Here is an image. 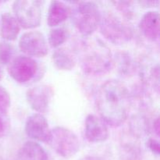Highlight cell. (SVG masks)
<instances>
[{
	"instance_id": "1",
	"label": "cell",
	"mask_w": 160,
	"mask_h": 160,
	"mask_svg": "<svg viewBox=\"0 0 160 160\" xmlns=\"http://www.w3.org/2000/svg\"><path fill=\"white\" fill-rule=\"evenodd\" d=\"M95 102L102 120L109 126L119 127L129 114L131 93L123 82L109 80L97 91Z\"/></svg>"
},
{
	"instance_id": "28",
	"label": "cell",
	"mask_w": 160,
	"mask_h": 160,
	"mask_svg": "<svg viewBox=\"0 0 160 160\" xmlns=\"http://www.w3.org/2000/svg\"><path fill=\"white\" fill-rule=\"evenodd\" d=\"M2 70L0 69V80L2 79Z\"/></svg>"
},
{
	"instance_id": "12",
	"label": "cell",
	"mask_w": 160,
	"mask_h": 160,
	"mask_svg": "<svg viewBox=\"0 0 160 160\" xmlns=\"http://www.w3.org/2000/svg\"><path fill=\"white\" fill-rule=\"evenodd\" d=\"M140 138L129 131L121 138L120 157L121 160H142L143 152L141 146Z\"/></svg>"
},
{
	"instance_id": "16",
	"label": "cell",
	"mask_w": 160,
	"mask_h": 160,
	"mask_svg": "<svg viewBox=\"0 0 160 160\" xmlns=\"http://www.w3.org/2000/svg\"><path fill=\"white\" fill-rule=\"evenodd\" d=\"M20 27L12 14L6 12L1 17V37L4 40L15 41L18 37Z\"/></svg>"
},
{
	"instance_id": "21",
	"label": "cell",
	"mask_w": 160,
	"mask_h": 160,
	"mask_svg": "<svg viewBox=\"0 0 160 160\" xmlns=\"http://www.w3.org/2000/svg\"><path fill=\"white\" fill-rule=\"evenodd\" d=\"M111 3L115 6V7L120 12H122L125 17L128 19L131 18L134 15V8H133V2H124V1H114Z\"/></svg>"
},
{
	"instance_id": "6",
	"label": "cell",
	"mask_w": 160,
	"mask_h": 160,
	"mask_svg": "<svg viewBox=\"0 0 160 160\" xmlns=\"http://www.w3.org/2000/svg\"><path fill=\"white\" fill-rule=\"evenodd\" d=\"M43 2L39 0H18L12 3L14 17L24 29L38 27L42 20Z\"/></svg>"
},
{
	"instance_id": "19",
	"label": "cell",
	"mask_w": 160,
	"mask_h": 160,
	"mask_svg": "<svg viewBox=\"0 0 160 160\" xmlns=\"http://www.w3.org/2000/svg\"><path fill=\"white\" fill-rule=\"evenodd\" d=\"M69 32L65 28H53L48 34V44L52 48H59L67 40Z\"/></svg>"
},
{
	"instance_id": "20",
	"label": "cell",
	"mask_w": 160,
	"mask_h": 160,
	"mask_svg": "<svg viewBox=\"0 0 160 160\" xmlns=\"http://www.w3.org/2000/svg\"><path fill=\"white\" fill-rule=\"evenodd\" d=\"M14 48L6 41L0 42V63L8 65L13 59Z\"/></svg>"
},
{
	"instance_id": "5",
	"label": "cell",
	"mask_w": 160,
	"mask_h": 160,
	"mask_svg": "<svg viewBox=\"0 0 160 160\" xmlns=\"http://www.w3.org/2000/svg\"><path fill=\"white\" fill-rule=\"evenodd\" d=\"M48 144L58 155L65 159L73 157L80 150V142L78 136L73 131L63 127H56L51 130Z\"/></svg>"
},
{
	"instance_id": "10",
	"label": "cell",
	"mask_w": 160,
	"mask_h": 160,
	"mask_svg": "<svg viewBox=\"0 0 160 160\" xmlns=\"http://www.w3.org/2000/svg\"><path fill=\"white\" fill-rule=\"evenodd\" d=\"M25 133L33 142L48 143L51 135L48 123L42 114L34 113L30 116L25 123Z\"/></svg>"
},
{
	"instance_id": "15",
	"label": "cell",
	"mask_w": 160,
	"mask_h": 160,
	"mask_svg": "<svg viewBox=\"0 0 160 160\" xmlns=\"http://www.w3.org/2000/svg\"><path fill=\"white\" fill-rule=\"evenodd\" d=\"M18 160H48V155L38 142H26L20 148L17 154Z\"/></svg>"
},
{
	"instance_id": "26",
	"label": "cell",
	"mask_w": 160,
	"mask_h": 160,
	"mask_svg": "<svg viewBox=\"0 0 160 160\" xmlns=\"http://www.w3.org/2000/svg\"><path fill=\"white\" fill-rule=\"evenodd\" d=\"M5 130H6V128H5L4 122H3L2 119L0 117V138H2L4 136Z\"/></svg>"
},
{
	"instance_id": "7",
	"label": "cell",
	"mask_w": 160,
	"mask_h": 160,
	"mask_svg": "<svg viewBox=\"0 0 160 160\" xmlns=\"http://www.w3.org/2000/svg\"><path fill=\"white\" fill-rule=\"evenodd\" d=\"M38 71V64L31 57L19 56L13 58L8 64L9 76L20 84L29 82L35 78Z\"/></svg>"
},
{
	"instance_id": "11",
	"label": "cell",
	"mask_w": 160,
	"mask_h": 160,
	"mask_svg": "<svg viewBox=\"0 0 160 160\" xmlns=\"http://www.w3.org/2000/svg\"><path fill=\"white\" fill-rule=\"evenodd\" d=\"M84 132L87 140L91 143H102L109 138L106 123L97 116L90 114L85 120Z\"/></svg>"
},
{
	"instance_id": "23",
	"label": "cell",
	"mask_w": 160,
	"mask_h": 160,
	"mask_svg": "<svg viewBox=\"0 0 160 160\" xmlns=\"http://www.w3.org/2000/svg\"><path fill=\"white\" fill-rule=\"evenodd\" d=\"M147 147L154 155L159 156L160 152L159 143L155 138H148L147 141Z\"/></svg>"
},
{
	"instance_id": "2",
	"label": "cell",
	"mask_w": 160,
	"mask_h": 160,
	"mask_svg": "<svg viewBox=\"0 0 160 160\" xmlns=\"http://www.w3.org/2000/svg\"><path fill=\"white\" fill-rule=\"evenodd\" d=\"M77 54L81 70L92 76L106 74L113 64L110 48L98 38H85L78 45Z\"/></svg>"
},
{
	"instance_id": "4",
	"label": "cell",
	"mask_w": 160,
	"mask_h": 160,
	"mask_svg": "<svg viewBox=\"0 0 160 160\" xmlns=\"http://www.w3.org/2000/svg\"><path fill=\"white\" fill-rule=\"evenodd\" d=\"M99 26L103 37L114 45H124L129 42L134 36L131 25L111 12L102 17Z\"/></svg>"
},
{
	"instance_id": "18",
	"label": "cell",
	"mask_w": 160,
	"mask_h": 160,
	"mask_svg": "<svg viewBox=\"0 0 160 160\" xmlns=\"http://www.w3.org/2000/svg\"><path fill=\"white\" fill-rule=\"evenodd\" d=\"M116 65L117 70L122 77L128 78L137 72V64L128 53L119 52L116 55Z\"/></svg>"
},
{
	"instance_id": "13",
	"label": "cell",
	"mask_w": 160,
	"mask_h": 160,
	"mask_svg": "<svg viewBox=\"0 0 160 160\" xmlns=\"http://www.w3.org/2000/svg\"><path fill=\"white\" fill-rule=\"evenodd\" d=\"M139 29L148 40L155 42L159 36V15L157 11L145 12L139 22Z\"/></svg>"
},
{
	"instance_id": "8",
	"label": "cell",
	"mask_w": 160,
	"mask_h": 160,
	"mask_svg": "<svg viewBox=\"0 0 160 160\" xmlns=\"http://www.w3.org/2000/svg\"><path fill=\"white\" fill-rule=\"evenodd\" d=\"M19 48L29 57H44L48 52L45 37L38 31H28L21 35L19 40Z\"/></svg>"
},
{
	"instance_id": "22",
	"label": "cell",
	"mask_w": 160,
	"mask_h": 160,
	"mask_svg": "<svg viewBox=\"0 0 160 160\" xmlns=\"http://www.w3.org/2000/svg\"><path fill=\"white\" fill-rule=\"evenodd\" d=\"M11 106V98L8 91L0 85V113L6 114Z\"/></svg>"
},
{
	"instance_id": "14",
	"label": "cell",
	"mask_w": 160,
	"mask_h": 160,
	"mask_svg": "<svg viewBox=\"0 0 160 160\" xmlns=\"http://www.w3.org/2000/svg\"><path fill=\"white\" fill-rule=\"evenodd\" d=\"M70 7L63 2L52 1L47 17V23L49 27H56L65 21L70 15Z\"/></svg>"
},
{
	"instance_id": "25",
	"label": "cell",
	"mask_w": 160,
	"mask_h": 160,
	"mask_svg": "<svg viewBox=\"0 0 160 160\" xmlns=\"http://www.w3.org/2000/svg\"><path fill=\"white\" fill-rule=\"evenodd\" d=\"M152 128L153 131H154L155 134H156L157 137L159 136V117H156V119L153 121V125H152Z\"/></svg>"
},
{
	"instance_id": "3",
	"label": "cell",
	"mask_w": 160,
	"mask_h": 160,
	"mask_svg": "<svg viewBox=\"0 0 160 160\" xmlns=\"http://www.w3.org/2000/svg\"><path fill=\"white\" fill-rule=\"evenodd\" d=\"M70 9L72 21L80 34L90 37L99 26L102 14L98 5L94 2H74Z\"/></svg>"
},
{
	"instance_id": "9",
	"label": "cell",
	"mask_w": 160,
	"mask_h": 160,
	"mask_svg": "<svg viewBox=\"0 0 160 160\" xmlns=\"http://www.w3.org/2000/svg\"><path fill=\"white\" fill-rule=\"evenodd\" d=\"M52 96V89L46 84H39L31 88L26 93L29 106L33 110L40 114L48 111Z\"/></svg>"
},
{
	"instance_id": "24",
	"label": "cell",
	"mask_w": 160,
	"mask_h": 160,
	"mask_svg": "<svg viewBox=\"0 0 160 160\" xmlns=\"http://www.w3.org/2000/svg\"><path fill=\"white\" fill-rule=\"evenodd\" d=\"M138 3L141 5V6H143V7L150 8V7H157L159 4V1H156V2L142 1V2H138Z\"/></svg>"
},
{
	"instance_id": "27",
	"label": "cell",
	"mask_w": 160,
	"mask_h": 160,
	"mask_svg": "<svg viewBox=\"0 0 160 160\" xmlns=\"http://www.w3.org/2000/svg\"><path fill=\"white\" fill-rule=\"evenodd\" d=\"M80 160H102V159L98 157H95V156H84V157L81 158Z\"/></svg>"
},
{
	"instance_id": "17",
	"label": "cell",
	"mask_w": 160,
	"mask_h": 160,
	"mask_svg": "<svg viewBox=\"0 0 160 160\" xmlns=\"http://www.w3.org/2000/svg\"><path fill=\"white\" fill-rule=\"evenodd\" d=\"M52 60L56 68L64 71L73 70L76 65V57L70 50L65 48H58L55 50Z\"/></svg>"
}]
</instances>
